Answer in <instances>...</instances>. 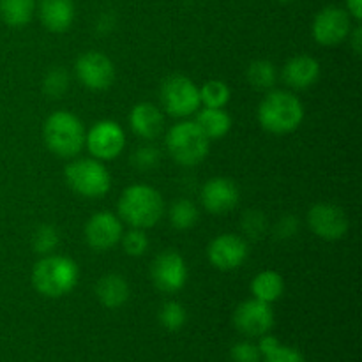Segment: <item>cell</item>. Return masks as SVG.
I'll return each mask as SVG.
<instances>
[{"instance_id": "32", "label": "cell", "mask_w": 362, "mask_h": 362, "mask_svg": "<svg viewBox=\"0 0 362 362\" xmlns=\"http://www.w3.org/2000/svg\"><path fill=\"white\" fill-rule=\"evenodd\" d=\"M134 166H138L140 170H151L154 166H158L159 163V151L156 147H140L136 151V154L133 156Z\"/></svg>"}, {"instance_id": "10", "label": "cell", "mask_w": 362, "mask_h": 362, "mask_svg": "<svg viewBox=\"0 0 362 362\" xmlns=\"http://www.w3.org/2000/svg\"><path fill=\"white\" fill-rule=\"evenodd\" d=\"M308 223L315 235L324 240H339L349 232V218L345 211L334 204H315L308 214Z\"/></svg>"}, {"instance_id": "3", "label": "cell", "mask_w": 362, "mask_h": 362, "mask_svg": "<svg viewBox=\"0 0 362 362\" xmlns=\"http://www.w3.org/2000/svg\"><path fill=\"white\" fill-rule=\"evenodd\" d=\"M304 119L303 103L286 90H274L265 95L258 106V120L269 133L286 134L296 131Z\"/></svg>"}, {"instance_id": "4", "label": "cell", "mask_w": 362, "mask_h": 362, "mask_svg": "<svg viewBox=\"0 0 362 362\" xmlns=\"http://www.w3.org/2000/svg\"><path fill=\"white\" fill-rule=\"evenodd\" d=\"M46 147L59 158H74L85 145L81 120L69 112H55L45 122Z\"/></svg>"}, {"instance_id": "31", "label": "cell", "mask_w": 362, "mask_h": 362, "mask_svg": "<svg viewBox=\"0 0 362 362\" xmlns=\"http://www.w3.org/2000/svg\"><path fill=\"white\" fill-rule=\"evenodd\" d=\"M230 357L233 362H260L262 354L258 350L257 345L250 341H240L237 345L232 346L230 350Z\"/></svg>"}, {"instance_id": "22", "label": "cell", "mask_w": 362, "mask_h": 362, "mask_svg": "<svg viewBox=\"0 0 362 362\" xmlns=\"http://www.w3.org/2000/svg\"><path fill=\"white\" fill-rule=\"evenodd\" d=\"M283 290H285L283 278L274 271L260 272L255 276L253 283H251V292H253L255 299L264 300L267 304L278 300L283 296Z\"/></svg>"}, {"instance_id": "17", "label": "cell", "mask_w": 362, "mask_h": 362, "mask_svg": "<svg viewBox=\"0 0 362 362\" xmlns=\"http://www.w3.org/2000/svg\"><path fill=\"white\" fill-rule=\"evenodd\" d=\"M320 78V64L310 55H299L290 59L283 67V80L288 87L304 90L313 87Z\"/></svg>"}, {"instance_id": "24", "label": "cell", "mask_w": 362, "mask_h": 362, "mask_svg": "<svg viewBox=\"0 0 362 362\" xmlns=\"http://www.w3.org/2000/svg\"><path fill=\"white\" fill-rule=\"evenodd\" d=\"M276 67L269 60H257L247 67V81L258 90H267L276 83Z\"/></svg>"}, {"instance_id": "25", "label": "cell", "mask_w": 362, "mask_h": 362, "mask_svg": "<svg viewBox=\"0 0 362 362\" xmlns=\"http://www.w3.org/2000/svg\"><path fill=\"white\" fill-rule=\"evenodd\" d=\"M200 101L205 108H225L230 101V88L225 81L211 80L200 88Z\"/></svg>"}, {"instance_id": "34", "label": "cell", "mask_w": 362, "mask_h": 362, "mask_svg": "<svg viewBox=\"0 0 362 362\" xmlns=\"http://www.w3.org/2000/svg\"><path fill=\"white\" fill-rule=\"evenodd\" d=\"M244 230H246L247 235H251L253 239H258L265 232V218L260 212H251L244 219Z\"/></svg>"}, {"instance_id": "18", "label": "cell", "mask_w": 362, "mask_h": 362, "mask_svg": "<svg viewBox=\"0 0 362 362\" xmlns=\"http://www.w3.org/2000/svg\"><path fill=\"white\" fill-rule=\"evenodd\" d=\"M39 16L49 32H66L74 20L73 0H41Z\"/></svg>"}, {"instance_id": "19", "label": "cell", "mask_w": 362, "mask_h": 362, "mask_svg": "<svg viewBox=\"0 0 362 362\" xmlns=\"http://www.w3.org/2000/svg\"><path fill=\"white\" fill-rule=\"evenodd\" d=\"M129 124L133 133L145 140H154L163 131V113L151 103H140L133 108L129 115Z\"/></svg>"}, {"instance_id": "35", "label": "cell", "mask_w": 362, "mask_h": 362, "mask_svg": "<svg viewBox=\"0 0 362 362\" xmlns=\"http://www.w3.org/2000/svg\"><path fill=\"white\" fill-rule=\"evenodd\" d=\"M297 228H299V221L293 216H285L281 221L276 226V232L281 239H288V237H293L297 233Z\"/></svg>"}, {"instance_id": "12", "label": "cell", "mask_w": 362, "mask_h": 362, "mask_svg": "<svg viewBox=\"0 0 362 362\" xmlns=\"http://www.w3.org/2000/svg\"><path fill=\"white\" fill-rule=\"evenodd\" d=\"M76 76L90 90H105L115 81V67L106 55L87 52L76 60Z\"/></svg>"}, {"instance_id": "6", "label": "cell", "mask_w": 362, "mask_h": 362, "mask_svg": "<svg viewBox=\"0 0 362 362\" xmlns=\"http://www.w3.org/2000/svg\"><path fill=\"white\" fill-rule=\"evenodd\" d=\"M66 180L74 193L85 198H101L112 187L108 170L98 159H78L66 168Z\"/></svg>"}, {"instance_id": "26", "label": "cell", "mask_w": 362, "mask_h": 362, "mask_svg": "<svg viewBox=\"0 0 362 362\" xmlns=\"http://www.w3.org/2000/svg\"><path fill=\"white\" fill-rule=\"evenodd\" d=\"M198 209L193 202L179 200L170 209V223L177 230H189L197 225Z\"/></svg>"}, {"instance_id": "14", "label": "cell", "mask_w": 362, "mask_h": 362, "mask_svg": "<svg viewBox=\"0 0 362 362\" xmlns=\"http://www.w3.org/2000/svg\"><path fill=\"white\" fill-rule=\"evenodd\" d=\"M85 237L92 250L106 251L122 239V223L110 212H98L88 219Z\"/></svg>"}, {"instance_id": "15", "label": "cell", "mask_w": 362, "mask_h": 362, "mask_svg": "<svg viewBox=\"0 0 362 362\" xmlns=\"http://www.w3.org/2000/svg\"><path fill=\"white\" fill-rule=\"evenodd\" d=\"M246 257L247 244L232 233L216 237L209 246V260L216 269H221V271H233L240 267Z\"/></svg>"}, {"instance_id": "9", "label": "cell", "mask_w": 362, "mask_h": 362, "mask_svg": "<svg viewBox=\"0 0 362 362\" xmlns=\"http://www.w3.org/2000/svg\"><path fill=\"white\" fill-rule=\"evenodd\" d=\"M233 324L243 334L250 338H260L267 334L274 325V311L271 304L264 300H244L233 313Z\"/></svg>"}, {"instance_id": "38", "label": "cell", "mask_w": 362, "mask_h": 362, "mask_svg": "<svg viewBox=\"0 0 362 362\" xmlns=\"http://www.w3.org/2000/svg\"><path fill=\"white\" fill-rule=\"evenodd\" d=\"M350 34H352L354 52H356L357 55H361V52H362V28L356 27V28H354V32H350Z\"/></svg>"}, {"instance_id": "16", "label": "cell", "mask_w": 362, "mask_h": 362, "mask_svg": "<svg viewBox=\"0 0 362 362\" xmlns=\"http://www.w3.org/2000/svg\"><path fill=\"white\" fill-rule=\"evenodd\" d=\"M239 187L225 177L211 179L202 187V204L212 214H226L239 204Z\"/></svg>"}, {"instance_id": "33", "label": "cell", "mask_w": 362, "mask_h": 362, "mask_svg": "<svg viewBox=\"0 0 362 362\" xmlns=\"http://www.w3.org/2000/svg\"><path fill=\"white\" fill-rule=\"evenodd\" d=\"M265 362H306V359L299 350L279 345L274 352L265 356Z\"/></svg>"}, {"instance_id": "36", "label": "cell", "mask_w": 362, "mask_h": 362, "mask_svg": "<svg viewBox=\"0 0 362 362\" xmlns=\"http://www.w3.org/2000/svg\"><path fill=\"white\" fill-rule=\"evenodd\" d=\"M279 345H281V343H279L278 338H274V336L264 334V336H260V343H258L257 346H258V350H260L262 357H265V356H269V354L274 352V350L278 349Z\"/></svg>"}, {"instance_id": "7", "label": "cell", "mask_w": 362, "mask_h": 362, "mask_svg": "<svg viewBox=\"0 0 362 362\" xmlns=\"http://www.w3.org/2000/svg\"><path fill=\"white\" fill-rule=\"evenodd\" d=\"M161 101L166 112L173 117H187L198 112L200 101V88L187 76L173 74L166 78L161 87Z\"/></svg>"}, {"instance_id": "2", "label": "cell", "mask_w": 362, "mask_h": 362, "mask_svg": "<svg viewBox=\"0 0 362 362\" xmlns=\"http://www.w3.org/2000/svg\"><path fill=\"white\" fill-rule=\"evenodd\" d=\"M165 212V202L158 189L145 184L127 187L119 200V214L133 228H152Z\"/></svg>"}, {"instance_id": "20", "label": "cell", "mask_w": 362, "mask_h": 362, "mask_svg": "<svg viewBox=\"0 0 362 362\" xmlns=\"http://www.w3.org/2000/svg\"><path fill=\"white\" fill-rule=\"evenodd\" d=\"M95 293L103 306L108 310H117L129 299V285L120 274H106L98 281Z\"/></svg>"}, {"instance_id": "13", "label": "cell", "mask_w": 362, "mask_h": 362, "mask_svg": "<svg viewBox=\"0 0 362 362\" xmlns=\"http://www.w3.org/2000/svg\"><path fill=\"white\" fill-rule=\"evenodd\" d=\"M187 279L184 258L175 251H165L152 264V281L161 292L175 293L182 290Z\"/></svg>"}, {"instance_id": "23", "label": "cell", "mask_w": 362, "mask_h": 362, "mask_svg": "<svg viewBox=\"0 0 362 362\" xmlns=\"http://www.w3.org/2000/svg\"><path fill=\"white\" fill-rule=\"evenodd\" d=\"M34 11L35 0H0V16L9 27H25Z\"/></svg>"}, {"instance_id": "27", "label": "cell", "mask_w": 362, "mask_h": 362, "mask_svg": "<svg viewBox=\"0 0 362 362\" xmlns=\"http://www.w3.org/2000/svg\"><path fill=\"white\" fill-rule=\"evenodd\" d=\"M59 246V232L55 226L42 225L35 230L34 237H32V247L35 253L39 255H52Z\"/></svg>"}, {"instance_id": "37", "label": "cell", "mask_w": 362, "mask_h": 362, "mask_svg": "<svg viewBox=\"0 0 362 362\" xmlns=\"http://www.w3.org/2000/svg\"><path fill=\"white\" fill-rule=\"evenodd\" d=\"M346 7H349V14L356 20L362 18V0H346Z\"/></svg>"}, {"instance_id": "11", "label": "cell", "mask_w": 362, "mask_h": 362, "mask_svg": "<svg viewBox=\"0 0 362 362\" xmlns=\"http://www.w3.org/2000/svg\"><path fill=\"white\" fill-rule=\"evenodd\" d=\"M85 144L95 159H115L126 147V136L117 122L101 120L85 134Z\"/></svg>"}, {"instance_id": "29", "label": "cell", "mask_w": 362, "mask_h": 362, "mask_svg": "<svg viewBox=\"0 0 362 362\" xmlns=\"http://www.w3.org/2000/svg\"><path fill=\"white\" fill-rule=\"evenodd\" d=\"M42 88H45V94L48 98H62L67 88H69V74H67V71L60 69V67L49 71L46 74L45 81H42Z\"/></svg>"}, {"instance_id": "39", "label": "cell", "mask_w": 362, "mask_h": 362, "mask_svg": "<svg viewBox=\"0 0 362 362\" xmlns=\"http://www.w3.org/2000/svg\"><path fill=\"white\" fill-rule=\"evenodd\" d=\"M278 2H292V0H278Z\"/></svg>"}, {"instance_id": "30", "label": "cell", "mask_w": 362, "mask_h": 362, "mask_svg": "<svg viewBox=\"0 0 362 362\" xmlns=\"http://www.w3.org/2000/svg\"><path fill=\"white\" fill-rule=\"evenodd\" d=\"M122 244L124 250L129 257H141V255L147 251L148 247V239L145 235L144 230L140 228H133L131 232H127L126 235H122Z\"/></svg>"}, {"instance_id": "28", "label": "cell", "mask_w": 362, "mask_h": 362, "mask_svg": "<svg viewBox=\"0 0 362 362\" xmlns=\"http://www.w3.org/2000/svg\"><path fill=\"white\" fill-rule=\"evenodd\" d=\"M186 310H184L182 304L179 303H173L172 300V303H166L165 306L159 310V322H161V325L166 331H180V329L184 327V324H186Z\"/></svg>"}, {"instance_id": "1", "label": "cell", "mask_w": 362, "mask_h": 362, "mask_svg": "<svg viewBox=\"0 0 362 362\" xmlns=\"http://www.w3.org/2000/svg\"><path fill=\"white\" fill-rule=\"evenodd\" d=\"M78 265L62 255H46L32 271V285L41 296L59 299L73 292L78 283Z\"/></svg>"}, {"instance_id": "5", "label": "cell", "mask_w": 362, "mask_h": 362, "mask_svg": "<svg viewBox=\"0 0 362 362\" xmlns=\"http://www.w3.org/2000/svg\"><path fill=\"white\" fill-rule=\"evenodd\" d=\"M166 148L179 165L194 166L207 158L211 140L197 122H180L168 131Z\"/></svg>"}, {"instance_id": "21", "label": "cell", "mask_w": 362, "mask_h": 362, "mask_svg": "<svg viewBox=\"0 0 362 362\" xmlns=\"http://www.w3.org/2000/svg\"><path fill=\"white\" fill-rule=\"evenodd\" d=\"M197 124L209 140H219L232 127V119L223 108H204L197 117Z\"/></svg>"}, {"instance_id": "8", "label": "cell", "mask_w": 362, "mask_h": 362, "mask_svg": "<svg viewBox=\"0 0 362 362\" xmlns=\"http://www.w3.org/2000/svg\"><path fill=\"white\" fill-rule=\"evenodd\" d=\"M349 11L341 7H325L315 16L313 37L324 46H334L345 41L352 32V20Z\"/></svg>"}]
</instances>
